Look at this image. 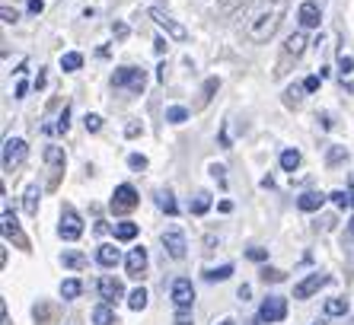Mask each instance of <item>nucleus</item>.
<instances>
[{"label": "nucleus", "instance_id": "nucleus-16", "mask_svg": "<svg viewBox=\"0 0 354 325\" xmlns=\"http://www.w3.org/2000/svg\"><path fill=\"white\" fill-rule=\"evenodd\" d=\"M306 45H310L306 32H294V35H288V41H284V55H288V57H300L306 51Z\"/></svg>", "mask_w": 354, "mask_h": 325}, {"label": "nucleus", "instance_id": "nucleus-1", "mask_svg": "<svg viewBox=\"0 0 354 325\" xmlns=\"http://www.w3.org/2000/svg\"><path fill=\"white\" fill-rule=\"evenodd\" d=\"M284 13H288V0H252L243 13V35L252 45H265L272 41L274 32L284 23Z\"/></svg>", "mask_w": 354, "mask_h": 325}, {"label": "nucleus", "instance_id": "nucleus-46", "mask_svg": "<svg viewBox=\"0 0 354 325\" xmlns=\"http://www.w3.org/2000/svg\"><path fill=\"white\" fill-rule=\"evenodd\" d=\"M166 48H169V41H166V39H157V41H153V51H157V55H166Z\"/></svg>", "mask_w": 354, "mask_h": 325}, {"label": "nucleus", "instance_id": "nucleus-41", "mask_svg": "<svg viewBox=\"0 0 354 325\" xmlns=\"http://www.w3.org/2000/svg\"><path fill=\"white\" fill-rule=\"evenodd\" d=\"M176 325H195L189 316V309H179V313H176Z\"/></svg>", "mask_w": 354, "mask_h": 325}, {"label": "nucleus", "instance_id": "nucleus-11", "mask_svg": "<svg viewBox=\"0 0 354 325\" xmlns=\"http://www.w3.org/2000/svg\"><path fill=\"white\" fill-rule=\"evenodd\" d=\"M329 281H332L329 275H310V277H304V281L294 287V297H297V300H310V297H313L319 287L329 284Z\"/></svg>", "mask_w": 354, "mask_h": 325}, {"label": "nucleus", "instance_id": "nucleus-53", "mask_svg": "<svg viewBox=\"0 0 354 325\" xmlns=\"http://www.w3.org/2000/svg\"><path fill=\"white\" fill-rule=\"evenodd\" d=\"M217 325H236V322H233V319H223V322H217Z\"/></svg>", "mask_w": 354, "mask_h": 325}, {"label": "nucleus", "instance_id": "nucleus-48", "mask_svg": "<svg viewBox=\"0 0 354 325\" xmlns=\"http://www.w3.org/2000/svg\"><path fill=\"white\" fill-rule=\"evenodd\" d=\"M112 32H115L118 39H124V35H128V26H124V23H115V26H112Z\"/></svg>", "mask_w": 354, "mask_h": 325}, {"label": "nucleus", "instance_id": "nucleus-40", "mask_svg": "<svg viewBox=\"0 0 354 325\" xmlns=\"http://www.w3.org/2000/svg\"><path fill=\"white\" fill-rule=\"evenodd\" d=\"M319 80H322V77H306V80H304V90L306 93H316V90H319Z\"/></svg>", "mask_w": 354, "mask_h": 325}, {"label": "nucleus", "instance_id": "nucleus-29", "mask_svg": "<svg viewBox=\"0 0 354 325\" xmlns=\"http://www.w3.org/2000/svg\"><path fill=\"white\" fill-rule=\"evenodd\" d=\"M300 93H306L304 86H288V90H284V106H288V109L300 106Z\"/></svg>", "mask_w": 354, "mask_h": 325}, {"label": "nucleus", "instance_id": "nucleus-5", "mask_svg": "<svg viewBox=\"0 0 354 325\" xmlns=\"http://www.w3.org/2000/svg\"><path fill=\"white\" fill-rule=\"evenodd\" d=\"M26 154H29V147H26L23 138H10L7 144H3V172H13L23 166Z\"/></svg>", "mask_w": 354, "mask_h": 325}, {"label": "nucleus", "instance_id": "nucleus-8", "mask_svg": "<svg viewBox=\"0 0 354 325\" xmlns=\"http://www.w3.org/2000/svg\"><path fill=\"white\" fill-rule=\"evenodd\" d=\"M124 271H128V277H134V281H140V277L147 275V249H144V245H138V249L128 252V259H124Z\"/></svg>", "mask_w": 354, "mask_h": 325}, {"label": "nucleus", "instance_id": "nucleus-15", "mask_svg": "<svg viewBox=\"0 0 354 325\" xmlns=\"http://www.w3.org/2000/svg\"><path fill=\"white\" fill-rule=\"evenodd\" d=\"M96 261L102 265V268H115L118 261H122V252H118L115 245H109V243H102L96 249Z\"/></svg>", "mask_w": 354, "mask_h": 325}, {"label": "nucleus", "instance_id": "nucleus-47", "mask_svg": "<svg viewBox=\"0 0 354 325\" xmlns=\"http://www.w3.org/2000/svg\"><path fill=\"white\" fill-rule=\"evenodd\" d=\"M124 134H128V138H138V134H140V124H138V122H131L128 128H124Z\"/></svg>", "mask_w": 354, "mask_h": 325}, {"label": "nucleus", "instance_id": "nucleus-17", "mask_svg": "<svg viewBox=\"0 0 354 325\" xmlns=\"http://www.w3.org/2000/svg\"><path fill=\"white\" fill-rule=\"evenodd\" d=\"M322 204H326V195H319V192H306V195L297 198V207H300V211H306V214L319 211Z\"/></svg>", "mask_w": 354, "mask_h": 325}, {"label": "nucleus", "instance_id": "nucleus-7", "mask_svg": "<svg viewBox=\"0 0 354 325\" xmlns=\"http://www.w3.org/2000/svg\"><path fill=\"white\" fill-rule=\"evenodd\" d=\"M259 319L268 325L284 322V319H288V300H284V297H268V300L259 306Z\"/></svg>", "mask_w": 354, "mask_h": 325}, {"label": "nucleus", "instance_id": "nucleus-9", "mask_svg": "<svg viewBox=\"0 0 354 325\" xmlns=\"http://www.w3.org/2000/svg\"><path fill=\"white\" fill-rule=\"evenodd\" d=\"M173 303H176V309H192V303H195V287H192L189 277H176L173 281Z\"/></svg>", "mask_w": 354, "mask_h": 325}, {"label": "nucleus", "instance_id": "nucleus-21", "mask_svg": "<svg viewBox=\"0 0 354 325\" xmlns=\"http://www.w3.org/2000/svg\"><path fill=\"white\" fill-rule=\"evenodd\" d=\"M83 67V55L80 51H67V55H61V71L64 73H74Z\"/></svg>", "mask_w": 354, "mask_h": 325}, {"label": "nucleus", "instance_id": "nucleus-45", "mask_svg": "<svg viewBox=\"0 0 354 325\" xmlns=\"http://www.w3.org/2000/svg\"><path fill=\"white\" fill-rule=\"evenodd\" d=\"M236 3H239V0H221V3H217V10H221V13H230Z\"/></svg>", "mask_w": 354, "mask_h": 325}, {"label": "nucleus", "instance_id": "nucleus-24", "mask_svg": "<svg viewBox=\"0 0 354 325\" xmlns=\"http://www.w3.org/2000/svg\"><path fill=\"white\" fill-rule=\"evenodd\" d=\"M80 293H83V284L77 277H67L64 284H61V297H64V300H77Z\"/></svg>", "mask_w": 354, "mask_h": 325}, {"label": "nucleus", "instance_id": "nucleus-22", "mask_svg": "<svg viewBox=\"0 0 354 325\" xmlns=\"http://www.w3.org/2000/svg\"><path fill=\"white\" fill-rule=\"evenodd\" d=\"M322 313H326V316H345V313H348V300H345V297H332V300H326Z\"/></svg>", "mask_w": 354, "mask_h": 325}, {"label": "nucleus", "instance_id": "nucleus-13", "mask_svg": "<svg viewBox=\"0 0 354 325\" xmlns=\"http://www.w3.org/2000/svg\"><path fill=\"white\" fill-rule=\"evenodd\" d=\"M99 297H102V303H112V306H115L124 297L122 281H118V277H102V281H99Z\"/></svg>", "mask_w": 354, "mask_h": 325}, {"label": "nucleus", "instance_id": "nucleus-36", "mask_svg": "<svg viewBox=\"0 0 354 325\" xmlns=\"http://www.w3.org/2000/svg\"><path fill=\"white\" fill-rule=\"evenodd\" d=\"M338 71H342V77H348V73L354 71V61L348 55H342V57H338Z\"/></svg>", "mask_w": 354, "mask_h": 325}, {"label": "nucleus", "instance_id": "nucleus-4", "mask_svg": "<svg viewBox=\"0 0 354 325\" xmlns=\"http://www.w3.org/2000/svg\"><path fill=\"white\" fill-rule=\"evenodd\" d=\"M58 236L61 239H67V243H74V239H80L83 236V220H80V214H77L71 204H64V211H61Z\"/></svg>", "mask_w": 354, "mask_h": 325}, {"label": "nucleus", "instance_id": "nucleus-28", "mask_svg": "<svg viewBox=\"0 0 354 325\" xmlns=\"http://www.w3.org/2000/svg\"><path fill=\"white\" fill-rule=\"evenodd\" d=\"M128 306H131L134 313H140V309L147 306V290H144V287H138V290H131V297H128Z\"/></svg>", "mask_w": 354, "mask_h": 325}, {"label": "nucleus", "instance_id": "nucleus-12", "mask_svg": "<svg viewBox=\"0 0 354 325\" xmlns=\"http://www.w3.org/2000/svg\"><path fill=\"white\" fill-rule=\"evenodd\" d=\"M163 245H166V252H169V259H185V249H189V243H185L182 230H166V233H163Z\"/></svg>", "mask_w": 354, "mask_h": 325}, {"label": "nucleus", "instance_id": "nucleus-31", "mask_svg": "<svg viewBox=\"0 0 354 325\" xmlns=\"http://www.w3.org/2000/svg\"><path fill=\"white\" fill-rule=\"evenodd\" d=\"M345 160H348L345 147H329V154H326V162H329V166H338V162H345Z\"/></svg>", "mask_w": 354, "mask_h": 325}, {"label": "nucleus", "instance_id": "nucleus-49", "mask_svg": "<svg viewBox=\"0 0 354 325\" xmlns=\"http://www.w3.org/2000/svg\"><path fill=\"white\" fill-rule=\"evenodd\" d=\"M45 10V3L41 0H29V13H41Z\"/></svg>", "mask_w": 354, "mask_h": 325}, {"label": "nucleus", "instance_id": "nucleus-18", "mask_svg": "<svg viewBox=\"0 0 354 325\" xmlns=\"http://www.w3.org/2000/svg\"><path fill=\"white\" fill-rule=\"evenodd\" d=\"M93 322L96 325H115L118 316H115V309H112V303H99V306L93 309Z\"/></svg>", "mask_w": 354, "mask_h": 325}, {"label": "nucleus", "instance_id": "nucleus-50", "mask_svg": "<svg viewBox=\"0 0 354 325\" xmlns=\"http://www.w3.org/2000/svg\"><path fill=\"white\" fill-rule=\"evenodd\" d=\"M249 293H252V290H249V284H243V287H239V300H249Z\"/></svg>", "mask_w": 354, "mask_h": 325}, {"label": "nucleus", "instance_id": "nucleus-27", "mask_svg": "<svg viewBox=\"0 0 354 325\" xmlns=\"http://www.w3.org/2000/svg\"><path fill=\"white\" fill-rule=\"evenodd\" d=\"M207 207H211V195H207V192H198L195 201H192V214L201 217V214H207Z\"/></svg>", "mask_w": 354, "mask_h": 325}, {"label": "nucleus", "instance_id": "nucleus-32", "mask_svg": "<svg viewBox=\"0 0 354 325\" xmlns=\"http://www.w3.org/2000/svg\"><path fill=\"white\" fill-rule=\"evenodd\" d=\"M259 277H262L265 284H281V281H284L288 275H284L281 268H262V275H259Z\"/></svg>", "mask_w": 354, "mask_h": 325}, {"label": "nucleus", "instance_id": "nucleus-42", "mask_svg": "<svg viewBox=\"0 0 354 325\" xmlns=\"http://www.w3.org/2000/svg\"><path fill=\"white\" fill-rule=\"evenodd\" d=\"M249 259H252V261H265V259H268V249H249Z\"/></svg>", "mask_w": 354, "mask_h": 325}, {"label": "nucleus", "instance_id": "nucleus-2", "mask_svg": "<svg viewBox=\"0 0 354 325\" xmlns=\"http://www.w3.org/2000/svg\"><path fill=\"white\" fill-rule=\"evenodd\" d=\"M112 86H115V90H128V93H134V96H140V93H144V86H147V73L138 71V67H118V71L112 73Z\"/></svg>", "mask_w": 354, "mask_h": 325}, {"label": "nucleus", "instance_id": "nucleus-34", "mask_svg": "<svg viewBox=\"0 0 354 325\" xmlns=\"http://www.w3.org/2000/svg\"><path fill=\"white\" fill-rule=\"evenodd\" d=\"M61 261H64L67 268H83V265H86V259H83L80 252H64L61 255Z\"/></svg>", "mask_w": 354, "mask_h": 325}, {"label": "nucleus", "instance_id": "nucleus-54", "mask_svg": "<svg viewBox=\"0 0 354 325\" xmlns=\"http://www.w3.org/2000/svg\"><path fill=\"white\" fill-rule=\"evenodd\" d=\"M246 325H262V319H252V322H246Z\"/></svg>", "mask_w": 354, "mask_h": 325}, {"label": "nucleus", "instance_id": "nucleus-52", "mask_svg": "<svg viewBox=\"0 0 354 325\" xmlns=\"http://www.w3.org/2000/svg\"><path fill=\"white\" fill-rule=\"evenodd\" d=\"M348 236L354 239V217H351V223H348Z\"/></svg>", "mask_w": 354, "mask_h": 325}, {"label": "nucleus", "instance_id": "nucleus-3", "mask_svg": "<svg viewBox=\"0 0 354 325\" xmlns=\"http://www.w3.org/2000/svg\"><path fill=\"white\" fill-rule=\"evenodd\" d=\"M150 19H153V23H157L160 29H163V32L169 35V39H173V41H185V39H189V29H185V26H182V23H176V19L169 17L166 10L153 7V10H150Z\"/></svg>", "mask_w": 354, "mask_h": 325}, {"label": "nucleus", "instance_id": "nucleus-25", "mask_svg": "<svg viewBox=\"0 0 354 325\" xmlns=\"http://www.w3.org/2000/svg\"><path fill=\"white\" fill-rule=\"evenodd\" d=\"M297 166H300V150H284V154H281V169L294 172Z\"/></svg>", "mask_w": 354, "mask_h": 325}, {"label": "nucleus", "instance_id": "nucleus-35", "mask_svg": "<svg viewBox=\"0 0 354 325\" xmlns=\"http://www.w3.org/2000/svg\"><path fill=\"white\" fill-rule=\"evenodd\" d=\"M128 166H131V169H147V156H144V154H131V156H128Z\"/></svg>", "mask_w": 354, "mask_h": 325}, {"label": "nucleus", "instance_id": "nucleus-26", "mask_svg": "<svg viewBox=\"0 0 354 325\" xmlns=\"http://www.w3.org/2000/svg\"><path fill=\"white\" fill-rule=\"evenodd\" d=\"M160 207H163L166 214H169V217H176V214H179V204H176V198H173V192H160Z\"/></svg>", "mask_w": 354, "mask_h": 325}, {"label": "nucleus", "instance_id": "nucleus-44", "mask_svg": "<svg viewBox=\"0 0 354 325\" xmlns=\"http://www.w3.org/2000/svg\"><path fill=\"white\" fill-rule=\"evenodd\" d=\"M211 176H214L221 185H227V176H223V166H211Z\"/></svg>", "mask_w": 354, "mask_h": 325}, {"label": "nucleus", "instance_id": "nucleus-51", "mask_svg": "<svg viewBox=\"0 0 354 325\" xmlns=\"http://www.w3.org/2000/svg\"><path fill=\"white\" fill-rule=\"evenodd\" d=\"M348 198H351V207H354V179H351V185H348Z\"/></svg>", "mask_w": 354, "mask_h": 325}, {"label": "nucleus", "instance_id": "nucleus-43", "mask_svg": "<svg viewBox=\"0 0 354 325\" xmlns=\"http://www.w3.org/2000/svg\"><path fill=\"white\" fill-rule=\"evenodd\" d=\"M17 19H19V13H17V10L3 7V23H10V26H13V23H17Z\"/></svg>", "mask_w": 354, "mask_h": 325}, {"label": "nucleus", "instance_id": "nucleus-19", "mask_svg": "<svg viewBox=\"0 0 354 325\" xmlns=\"http://www.w3.org/2000/svg\"><path fill=\"white\" fill-rule=\"evenodd\" d=\"M45 162L61 176L64 172V150L61 147H45Z\"/></svg>", "mask_w": 354, "mask_h": 325}, {"label": "nucleus", "instance_id": "nucleus-14", "mask_svg": "<svg viewBox=\"0 0 354 325\" xmlns=\"http://www.w3.org/2000/svg\"><path fill=\"white\" fill-rule=\"evenodd\" d=\"M297 19H300V26H304V29H316V26H319V19H322L319 3H316V0H304V3H300V10H297Z\"/></svg>", "mask_w": 354, "mask_h": 325}, {"label": "nucleus", "instance_id": "nucleus-39", "mask_svg": "<svg viewBox=\"0 0 354 325\" xmlns=\"http://www.w3.org/2000/svg\"><path fill=\"white\" fill-rule=\"evenodd\" d=\"M67 118H71V109H64V112H61V118H58V124H55V131H67V128H71V122H67Z\"/></svg>", "mask_w": 354, "mask_h": 325}, {"label": "nucleus", "instance_id": "nucleus-20", "mask_svg": "<svg viewBox=\"0 0 354 325\" xmlns=\"http://www.w3.org/2000/svg\"><path fill=\"white\" fill-rule=\"evenodd\" d=\"M134 236H138V223H131V220L115 223V239H118V243H131Z\"/></svg>", "mask_w": 354, "mask_h": 325}, {"label": "nucleus", "instance_id": "nucleus-6", "mask_svg": "<svg viewBox=\"0 0 354 325\" xmlns=\"http://www.w3.org/2000/svg\"><path fill=\"white\" fill-rule=\"evenodd\" d=\"M138 192H134V185H118L115 195H112V201H109V207H112V214H131L134 207H138Z\"/></svg>", "mask_w": 354, "mask_h": 325}, {"label": "nucleus", "instance_id": "nucleus-38", "mask_svg": "<svg viewBox=\"0 0 354 325\" xmlns=\"http://www.w3.org/2000/svg\"><path fill=\"white\" fill-rule=\"evenodd\" d=\"M332 201H335V207H348V204H351V198L345 195V192H332Z\"/></svg>", "mask_w": 354, "mask_h": 325}, {"label": "nucleus", "instance_id": "nucleus-37", "mask_svg": "<svg viewBox=\"0 0 354 325\" xmlns=\"http://www.w3.org/2000/svg\"><path fill=\"white\" fill-rule=\"evenodd\" d=\"M83 122H86V131H93V134H96V131L102 128V118H99V115H86Z\"/></svg>", "mask_w": 354, "mask_h": 325}, {"label": "nucleus", "instance_id": "nucleus-10", "mask_svg": "<svg viewBox=\"0 0 354 325\" xmlns=\"http://www.w3.org/2000/svg\"><path fill=\"white\" fill-rule=\"evenodd\" d=\"M3 236H7V239H13L23 252H29V249H32V245H29V239H26V233L19 230V220H17V214H13V211H3Z\"/></svg>", "mask_w": 354, "mask_h": 325}, {"label": "nucleus", "instance_id": "nucleus-30", "mask_svg": "<svg viewBox=\"0 0 354 325\" xmlns=\"http://www.w3.org/2000/svg\"><path fill=\"white\" fill-rule=\"evenodd\" d=\"M230 275H233V265H221V268L205 271V281H227Z\"/></svg>", "mask_w": 354, "mask_h": 325}, {"label": "nucleus", "instance_id": "nucleus-33", "mask_svg": "<svg viewBox=\"0 0 354 325\" xmlns=\"http://www.w3.org/2000/svg\"><path fill=\"white\" fill-rule=\"evenodd\" d=\"M185 118H189V112H185V109H182V106H173V109H166V122H173V124H182V122H185Z\"/></svg>", "mask_w": 354, "mask_h": 325}, {"label": "nucleus", "instance_id": "nucleus-23", "mask_svg": "<svg viewBox=\"0 0 354 325\" xmlns=\"http://www.w3.org/2000/svg\"><path fill=\"white\" fill-rule=\"evenodd\" d=\"M39 198H41V192H39V185H29V188H26V214H32V217H35V214H39Z\"/></svg>", "mask_w": 354, "mask_h": 325}]
</instances>
